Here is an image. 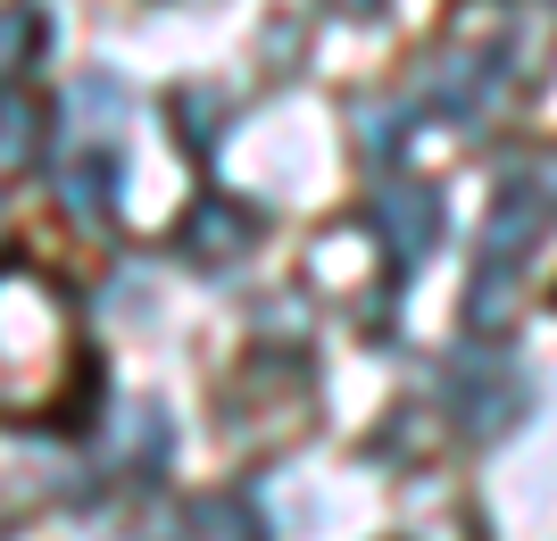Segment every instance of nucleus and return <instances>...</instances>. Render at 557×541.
Returning <instances> with one entry per match:
<instances>
[{
  "label": "nucleus",
  "instance_id": "nucleus-1",
  "mask_svg": "<svg viewBox=\"0 0 557 541\" xmlns=\"http://www.w3.org/2000/svg\"><path fill=\"white\" fill-rule=\"evenodd\" d=\"M367 225H374V242H383V259H392V267H424L433 250H442V234H449L442 192H433V184H383L367 200Z\"/></svg>",
  "mask_w": 557,
  "mask_h": 541
},
{
  "label": "nucleus",
  "instance_id": "nucleus-2",
  "mask_svg": "<svg viewBox=\"0 0 557 541\" xmlns=\"http://www.w3.org/2000/svg\"><path fill=\"white\" fill-rule=\"evenodd\" d=\"M449 408H458V425L474 442H491V433H508V425L524 417V376L499 367V358H483V351H466L458 367H449Z\"/></svg>",
  "mask_w": 557,
  "mask_h": 541
},
{
  "label": "nucleus",
  "instance_id": "nucleus-3",
  "mask_svg": "<svg viewBox=\"0 0 557 541\" xmlns=\"http://www.w3.org/2000/svg\"><path fill=\"white\" fill-rule=\"evenodd\" d=\"M258 242V217L242 209V200H191V217H184V234H175V250H184L191 267H233L242 250Z\"/></svg>",
  "mask_w": 557,
  "mask_h": 541
},
{
  "label": "nucleus",
  "instance_id": "nucleus-4",
  "mask_svg": "<svg viewBox=\"0 0 557 541\" xmlns=\"http://www.w3.org/2000/svg\"><path fill=\"white\" fill-rule=\"evenodd\" d=\"M549 225V200H541L533 175H516L508 192H499V209H491V234H483V259L491 267H516L524 250H533V234Z\"/></svg>",
  "mask_w": 557,
  "mask_h": 541
},
{
  "label": "nucleus",
  "instance_id": "nucleus-5",
  "mask_svg": "<svg viewBox=\"0 0 557 541\" xmlns=\"http://www.w3.org/2000/svg\"><path fill=\"white\" fill-rule=\"evenodd\" d=\"M116 184H125L116 142H75V159L59 167V200H67L75 217H109L116 209Z\"/></svg>",
  "mask_w": 557,
  "mask_h": 541
},
{
  "label": "nucleus",
  "instance_id": "nucleus-6",
  "mask_svg": "<svg viewBox=\"0 0 557 541\" xmlns=\"http://www.w3.org/2000/svg\"><path fill=\"white\" fill-rule=\"evenodd\" d=\"M184 541H267V525L242 492H200L184 508Z\"/></svg>",
  "mask_w": 557,
  "mask_h": 541
},
{
  "label": "nucleus",
  "instance_id": "nucleus-7",
  "mask_svg": "<svg viewBox=\"0 0 557 541\" xmlns=\"http://www.w3.org/2000/svg\"><path fill=\"white\" fill-rule=\"evenodd\" d=\"M42 50H50V17H42V0H9V84H25Z\"/></svg>",
  "mask_w": 557,
  "mask_h": 541
},
{
  "label": "nucleus",
  "instance_id": "nucleus-8",
  "mask_svg": "<svg viewBox=\"0 0 557 541\" xmlns=\"http://www.w3.org/2000/svg\"><path fill=\"white\" fill-rule=\"evenodd\" d=\"M408 125H417L408 100H367V109H358V142H367L374 159H399V150H408Z\"/></svg>",
  "mask_w": 557,
  "mask_h": 541
},
{
  "label": "nucleus",
  "instance_id": "nucleus-9",
  "mask_svg": "<svg viewBox=\"0 0 557 541\" xmlns=\"http://www.w3.org/2000/svg\"><path fill=\"white\" fill-rule=\"evenodd\" d=\"M184 118H191V150H216V93H184Z\"/></svg>",
  "mask_w": 557,
  "mask_h": 541
},
{
  "label": "nucleus",
  "instance_id": "nucleus-10",
  "mask_svg": "<svg viewBox=\"0 0 557 541\" xmlns=\"http://www.w3.org/2000/svg\"><path fill=\"white\" fill-rule=\"evenodd\" d=\"M34 159V142H25V84H9V167Z\"/></svg>",
  "mask_w": 557,
  "mask_h": 541
},
{
  "label": "nucleus",
  "instance_id": "nucleus-11",
  "mask_svg": "<svg viewBox=\"0 0 557 541\" xmlns=\"http://www.w3.org/2000/svg\"><path fill=\"white\" fill-rule=\"evenodd\" d=\"M333 17H383V9H392V0H325Z\"/></svg>",
  "mask_w": 557,
  "mask_h": 541
}]
</instances>
